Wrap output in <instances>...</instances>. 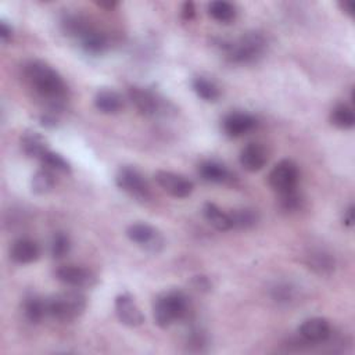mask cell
<instances>
[{"mask_svg":"<svg viewBox=\"0 0 355 355\" xmlns=\"http://www.w3.org/2000/svg\"><path fill=\"white\" fill-rule=\"evenodd\" d=\"M23 74L27 83L53 111L64 107L68 86L52 65L41 60H31L24 65Z\"/></svg>","mask_w":355,"mask_h":355,"instance_id":"6da1fadb","label":"cell"},{"mask_svg":"<svg viewBox=\"0 0 355 355\" xmlns=\"http://www.w3.org/2000/svg\"><path fill=\"white\" fill-rule=\"evenodd\" d=\"M61 28L65 35L75 38L88 54L99 56L108 48L105 35L92 27L88 20L78 14H65L61 19Z\"/></svg>","mask_w":355,"mask_h":355,"instance_id":"7a4b0ae2","label":"cell"},{"mask_svg":"<svg viewBox=\"0 0 355 355\" xmlns=\"http://www.w3.org/2000/svg\"><path fill=\"white\" fill-rule=\"evenodd\" d=\"M190 305L186 294L179 290H170L157 296L153 304L154 322L161 329H168L176 322L189 316Z\"/></svg>","mask_w":355,"mask_h":355,"instance_id":"3957f363","label":"cell"},{"mask_svg":"<svg viewBox=\"0 0 355 355\" xmlns=\"http://www.w3.org/2000/svg\"><path fill=\"white\" fill-rule=\"evenodd\" d=\"M267 41L260 32H247L239 39L223 43L226 57L236 64L257 61L265 52Z\"/></svg>","mask_w":355,"mask_h":355,"instance_id":"277c9868","label":"cell"},{"mask_svg":"<svg viewBox=\"0 0 355 355\" xmlns=\"http://www.w3.org/2000/svg\"><path fill=\"white\" fill-rule=\"evenodd\" d=\"M46 305L49 316L61 322H71L85 312L86 297L79 290L71 289L48 297Z\"/></svg>","mask_w":355,"mask_h":355,"instance_id":"5b68a950","label":"cell"},{"mask_svg":"<svg viewBox=\"0 0 355 355\" xmlns=\"http://www.w3.org/2000/svg\"><path fill=\"white\" fill-rule=\"evenodd\" d=\"M115 183L118 189L128 193L131 197L139 201L150 200V186L142 172L135 167H121L115 174Z\"/></svg>","mask_w":355,"mask_h":355,"instance_id":"8992f818","label":"cell"},{"mask_svg":"<svg viewBox=\"0 0 355 355\" xmlns=\"http://www.w3.org/2000/svg\"><path fill=\"white\" fill-rule=\"evenodd\" d=\"M127 236L131 242L150 254H159L165 245L163 234L154 226L146 222H136L130 225L127 229Z\"/></svg>","mask_w":355,"mask_h":355,"instance_id":"52a82bcc","label":"cell"},{"mask_svg":"<svg viewBox=\"0 0 355 355\" xmlns=\"http://www.w3.org/2000/svg\"><path fill=\"white\" fill-rule=\"evenodd\" d=\"M270 186L278 193H287L297 189L300 181L298 167L292 160L279 161L270 172Z\"/></svg>","mask_w":355,"mask_h":355,"instance_id":"ba28073f","label":"cell"},{"mask_svg":"<svg viewBox=\"0 0 355 355\" xmlns=\"http://www.w3.org/2000/svg\"><path fill=\"white\" fill-rule=\"evenodd\" d=\"M56 279L71 289H92L97 285L96 275L82 267L63 265L56 271Z\"/></svg>","mask_w":355,"mask_h":355,"instance_id":"9c48e42d","label":"cell"},{"mask_svg":"<svg viewBox=\"0 0 355 355\" xmlns=\"http://www.w3.org/2000/svg\"><path fill=\"white\" fill-rule=\"evenodd\" d=\"M159 186L175 199H186L193 193L194 185L186 176L171 172V171H159L154 175Z\"/></svg>","mask_w":355,"mask_h":355,"instance_id":"30bf717a","label":"cell"},{"mask_svg":"<svg viewBox=\"0 0 355 355\" xmlns=\"http://www.w3.org/2000/svg\"><path fill=\"white\" fill-rule=\"evenodd\" d=\"M128 96L136 110L145 116H157L164 110L163 100L149 89L132 86L128 90Z\"/></svg>","mask_w":355,"mask_h":355,"instance_id":"8fae6325","label":"cell"},{"mask_svg":"<svg viewBox=\"0 0 355 355\" xmlns=\"http://www.w3.org/2000/svg\"><path fill=\"white\" fill-rule=\"evenodd\" d=\"M114 310L116 318L125 326L138 327L145 322V316L130 293L118 294L114 301Z\"/></svg>","mask_w":355,"mask_h":355,"instance_id":"7c38bea8","label":"cell"},{"mask_svg":"<svg viewBox=\"0 0 355 355\" xmlns=\"http://www.w3.org/2000/svg\"><path fill=\"white\" fill-rule=\"evenodd\" d=\"M257 127V120L247 112H232L222 121V130L229 138H242Z\"/></svg>","mask_w":355,"mask_h":355,"instance_id":"4fadbf2b","label":"cell"},{"mask_svg":"<svg viewBox=\"0 0 355 355\" xmlns=\"http://www.w3.org/2000/svg\"><path fill=\"white\" fill-rule=\"evenodd\" d=\"M298 334L308 344H321L332 336V326L327 319L315 316L305 319L300 325Z\"/></svg>","mask_w":355,"mask_h":355,"instance_id":"5bb4252c","label":"cell"},{"mask_svg":"<svg viewBox=\"0 0 355 355\" xmlns=\"http://www.w3.org/2000/svg\"><path fill=\"white\" fill-rule=\"evenodd\" d=\"M10 257L14 263L21 265L32 264L41 257V247L35 241L21 238L12 245Z\"/></svg>","mask_w":355,"mask_h":355,"instance_id":"9a60e30c","label":"cell"},{"mask_svg":"<svg viewBox=\"0 0 355 355\" xmlns=\"http://www.w3.org/2000/svg\"><path fill=\"white\" fill-rule=\"evenodd\" d=\"M268 163V154L260 143H249L241 152V164L249 172L261 171Z\"/></svg>","mask_w":355,"mask_h":355,"instance_id":"2e32d148","label":"cell"},{"mask_svg":"<svg viewBox=\"0 0 355 355\" xmlns=\"http://www.w3.org/2000/svg\"><path fill=\"white\" fill-rule=\"evenodd\" d=\"M94 107L101 112L107 115H112L120 112L124 107V100L121 94L112 90V89H101L94 96Z\"/></svg>","mask_w":355,"mask_h":355,"instance_id":"e0dca14e","label":"cell"},{"mask_svg":"<svg viewBox=\"0 0 355 355\" xmlns=\"http://www.w3.org/2000/svg\"><path fill=\"white\" fill-rule=\"evenodd\" d=\"M307 265L319 276H329L334 272L336 261L325 250H311L307 256Z\"/></svg>","mask_w":355,"mask_h":355,"instance_id":"ac0fdd59","label":"cell"},{"mask_svg":"<svg viewBox=\"0 0 355 355\" xmlns=\"http://www.w3.org/2000/svg\"><path fill=\"white\" fill-rule=\"evenodd\" d=\"M23 311L30 323H41L43 318L48 315V305L46 298H42L41 296L31 293L24 298L23 303Z\"/></svg>","mask_w":355,"mask_h":355,"instance_id":"d6986e66","label":"cell"},{"mask_svg":"<svg viewBox=\"0 0 355 355\" xmlns=\"http://www.w3.org/2000/svg\"><path fill=\"white\" fill-rule=\"evenodd\" d=\"M199 174L205 182L210 183H223L230 176L227 168L215 160L203 161L199 165Z\"/></svg>","mask_w":355,"mask_h":355,"instance_id":"ffe728a7","label":"cell"},{"mask_svg":"<svg viewBox=\"0 0 355 355\" xmlns=\"http://www.w3.org/2000/svg\"><path fill=\"white\" fill-rule=\"evenodd\" d=\"M203 214L204 218L207 219V222L214 226L216 230L221 232H226L232 229V219L229 212L222 211L216 204L214 203H205L204 208H203Z\"/></svg>","mask_w":355,"mask_h":355,"instance_id":"44dd1931","label":"cell"},{"mask_svg":"<svg viewBox=\"0 0 355 355\" xmlns=\"http://www.w3.org/2000/svg\"><path fill=\"white\" fill-rule=\"evenodd\" d=\"M21 146H23L24 153L28 157L37 159V160H41L42 156L49 150L45 138L42 135H39L38 132L24 134L21 138Z\"/></svg>","mask_w":355,"mask_h":355,"instance_id":"7402d4cb","label":"cell"},{"mask_svg":"<svg viewBox=\"0 0 355 355\" xmlns=\"http://www.w3.org/2000/svg\"><path fill=\"white\" fill-rule=\"evenodd\" d=\"M330 123L338 130L347 131L355 125V114L348 104H337L330 112Z\"/></svg>","mask_w":355,"mask_h":355,"instance_id":"603a6c76","label":"cell"},{"mask_svg":"<svg viewBox=\"0 0 355 355\" xmlns=\"http://www.w3.org/2000/svg\"><path fill=\"white\" fill-rule=\"evenodd\" d=\"M192 88L196 92V94L200 99H203L204 101L212 103V101H216L221 96V92H219V88L216 86V83L205 77L193 78Z\"/></svg>","mask_w":355,"mask_h":355,"instance_id":"cb8c5ba5","label":"cell"},{"mask_svg":"<svg viewBox=\"0 0 355 355\" xmlns=\"http://www.w3.org/2000/svg\"><path fill=\"white\" fill-rule=\"evenodd\" d=\"M54 185H56L54 172L45 168V167L42 170L37 171L35 175L32 176V181H31L32 192L38 196H43V194L50 193L54 189Z\"/></svg>","mask_w":355,"mask_h":355,"instance_id":"d4e9b609","label":"cell"},{"mask_svg":"<svg viewBox=\"0 0 355 355\" xmlns=\"http://www.w3.org/2000/svg\"><path fill=\"white\" fill-rule=\"evenodd\" d=\"M236 13H238L236 8L229 2H223V0H216L208 6V14L211 19L221 24H230L236 19Z\"/></svg>","mask_w":355,"mask_h":355,"instance_id":"484cf974","label":"cell"},{"mask_svg":"<svg viewBox=\"0 0 355 355\" xmlns=\"http://www.w3.org/2000/svg\"><path fill=\"white\" fill-rule=\"evenodd\" d=\"M232 219V229H250L257 225L258 214L253 208H242L229 212Z\"/></svg>","mask_w":355,"mask_h":355,"instance_id":"4316f807","label":"cell"},{"mask_svg":"<svg viewBox=\"0 0 355 355\" xmlns=\"http://www.w3.org/2000/svg\"><path fill=\"white\" fill-rule=\"evenodd\" d=\"M39 161L42 163V165L45 168H48L53 172H63V174L71 172L70 163L63 156H60L59 153H54L52 150H48Z\"/></svg>","mask_w":355,"mask_h":355,"instance_id":"83f0119b","label":"cell"},{"mask_svg":"<svg viewBox=\"0 0 355 355\" xmlns=\"http://www.w3.org/2000/svg\"><path fill=\"white\" fill-rule=\"evenodd\" d=\"M70 250H71V242L68 236L63 232L54 233L50 241V256L54 260H61L70 253Z\"/></svg>","mask_w":355,"mask_h":355,"instance_id":"f1b7e54d","label":"cell"},{"mask_svg":"<svg viewBox=\"0 0 355 355\" xmlns=\"http://www.w3.org/2000/svg\"><path fill=\"white\" fill-rule=\"evenodd\" d=\"M272 298L279 304H290L296 298V287L290 283H276L271 290Z\"/></svg>","mask_w":355,"mask_h":355,"instance_id":"f546056e","label":"cell"},{"mask_svg":"<svg viewBox=\"0 0 355 355\" xmlns=\"http://www.w3.org/2000/svg\"><path fill=\"white\" fill-rule=\"evenodd\" d=\"M279 196H281V200H279L281 207L285 211H297L301 207L303 199H301L300 193L297 192V189L287 192V193H282Z\"/></svg>","mask_w":355,"mask_h":355,"instance_id":"4dcf8cb0","label":"cell"},{"mask_svg":"<svg viewBox=\"0 0 355 355\" xmlns=\"http://www.w3.org/2000/svg\"><path fill=\"white\" fill-rule=\"evenodd\" d=\"M13 38V28L8 21H0V39L8 43Z\"/></svg>","mask_w":355,"mask_h":355,"instance_id":"1f68e13d","label":"cell"},{"mask_svg":"<svg viewBox=\"0 0 355 355\" xmlns=\"http://www.w3.org/2000/svg\"><path fill=\"white\" fill-rule=\"evenodd\" d=\"M196 16V8L193 2H186L182 6V19L185 21H192Z\"/></svg>","mask_w":355,"mask_h":355,"instance_id":"d6a6232c","label":"cell"},{"mask_svg":"<svg viewBox=\"0 0 355 355\" xmlns=\"http://www.w3.org/2000/svg\"><path fill=\"white\" fill-rule=\"evenodd\" d=\"M338 8L348 17H354V14H355V3L352 2V0H341V2H338Z\"/></svg>","mask_w":355,"mask_h":355,"instance_id":"836d02e7","label":"cell"},{"mask_svg":"<svg viewBox=\"0 0 355 355\" xmlns=\"http://www.w3.org/2000/svg\"><path fill=\"white\" fill-rule=\"evenodd\" d=\"M41 124L46 128H54L57 125V118L54 116L53 112H46L45 115L41 116Z\"/></svg>","mask_w":355,"mask_h":355,"instance_id":"e575fe53","label":"cell"},{"mask_svg":"<svg viewBox=\"0 0 355 355\" xmlns=\"http://www.w3.org/2000/svg\"><path fill=\"white\" fill-rule=\"evenodd\" d=\"M355 221V211H354V205L351 204L345 211H344V216H343V223L347 227H351L354 225Z\"/></svg>","mask_w":355,"mask_h":355,"instance_id":"d590c367","label":"cell"},{"mask_svg":"<svg viewBox=\"0 0 355 355\" xmlns=\"http://www.w3.org/2000/svg\"><path fill=\"white\" fill-rule=\"evenodd\" d=\"M97 5L100 8H103V9H105V10H112V9H115L118 6L116 2H99Z\"/></svg>","mask_w":355,"mask_h":355,"instance_id":"8d00e7d4","label":"cell"}]
</instances>
